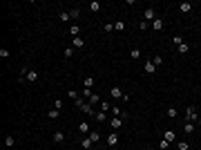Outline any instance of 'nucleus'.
I'll return each instance as SVG.
<instances>
[{
	"mask_svg": "<svg viewBox=\"0 0 201 150\" xmlns=\"http://www.w3.org/2000/svg\"><path fill=\"white\" fill-rule=\"evenodd\" d=\"M185 119H188V121H192L194 125H201V117L197 114V110H194L192 105H190V108L185 110Z\"/></svg>",
	"mask_w": 201,
	"mask_h": 150,
	"instance_id": "obj_1",
	"label": "nucleus"
},
{
	"mask_svg": "<svg viewBox=\"0 0 201 150\" xmlns=\"http://www.w3.org/2000/svg\"><path fill=\"white\" fill-rule=\"evenodd\" d=\"M143 16H145V18H143V20H145V23H150V25H152V20L157 18V14H154V7H148V9H145V14H143Z\"/></svg>",
	"mask_w": 201,
	"mask_h": 150,
	"instance_id": "obj_2",
	"label": "nucleus"
},
{
	"mask_svg": "<svg viewBox=\"0 0 201 150\" xmlns=\"http://www.w3.org/2000/svg\"><path fill=\"white\" fill-rule=\"evenodd\" d=\"M123 121H125V119H121V117H112V119H109V125H112V130H118V128L123 125Z\"/></svg>",
	"mask_w": 201,
	"mask_h": 150,
	"instance_id": "obj_3",
	"label": "nucleus"
},
{
	"mask_svg": "<svg viewBox=\"0 0 201 150\" xmlns=\"http://www.w3.org/2000/svg\"><path fill=\"white\" fill-rule=\"evenodd\" d=\"M25 81H29V83H34V81H38V72L36 69H27V76Z\"/></svg>",
	"mask_w": 201,
	"mask_h": 150,
	"instance_id": "obj_4",
	"label": "nucleus"
},
{
	"mask_svg": "<svg viewBox=\"0 0 201 150\" xmlns=\"http://www.w3.org/2000/svg\"><path fill=\"white\" fill-rule=\"evenodd\" d=\"M123 96H125V94H123V90L114 85V87H112V99H121V101H123Z\"/></svg>",
	"mask_w": 201,
	"mask_h": 150,
	"instance_id": "obj_5",
	"label": "nucleus"
},
{
	"mask_svg": "<svg viewBox=\"0 0 201 150\" xmlns=\"http://www.w3.org/2000/svg\"><path fill=\"white\" fill-rule=\"evenodd\" d=\"M94 119H96L98 123H105V121H109V119H107V112H94Z\"/></svg>",
	"mask_w": 201,
	"mask_h": 150,
	"instance_id": "obj_6",
	"label": "nucleus"
},
{
	"mask_svg": "<svg viewBox=\"0 0 201 150\" xmlns=\"http://www.w3.org/2000/svg\"><path fill=\"white\" fill-rule=\"evenodd\" d=\"M72 47H74V50H81V47H85V41L81 36H76L74 41H72Z\"/></svg>",
	"mask_w": 201,
	"mask_h": 150,
	"instance_id": "obj_7",
	"label": "nucleus"
},
{
	"mask_svg": "<svg viewBox=\"0 0 201 150\" xmlns=\"http://www.w3.org/2000/svg\"><path fill=\"white\" fill-rule=\"evenodd\" d=\"M107 143H109V146H116V143H118V134L116 132H109L107 134Z\"/></svg>",
	"mask_w": 201,
	"mask_h": 150,
	"instance_id": "obj_8",
	"label": "nucleus"
},
{
	"mask_svg": "<svg viewBox=\"0 0 201 150\" xmlns=\"http://www.w3.org/2000/svg\"><path fill=\"white\" fill-rule=\"evenodd\" d=\"M78 132H92V125L87 123V121H83V123H78Z\"/></svg>",
	"mask_w": 201,
	"mask_h": 150,
	"instance_id": "obj_9",
	"label": "nucleus"
},
{
	"mask_svg": "<svg viewBox=\"0 0 201 150\" xmlns=\"http://www.w3.org/2000/svg\"><path fill=\"white\" fill-rule=\"evenodd\" d=\"M154 72H157V65H154L152 61H148V63H145V74H154Z\"/></svg>",
	"mask_w": 201,
	"mask_h": 150,
	"instance_id": "obj_10",
	"label": "nucleus"
},
{
	"mask_svg": "<svg viewBox=\"0 0 201 150\" xmlns=\"http://www.w3.org/2000/svg\"><path fill=\"white\" fill-rule=\"evenodd\" d=\"M150 27H152V29H157V32H159V29H163V20H161V18H154Z\"/></svg>",
	"mask_w": 201,
	"mask_h": 150,
	"instance_id": "obj_11",
	"label": "nucleus"
},
{
	"mask_svg": "<svg viewBox=\"0 0 201 150\" xmlns=\"http://www.w3.org/2000/svg\"><path fill=\"white\" fill-rule=\"evenodd\" d=\"M179 9H181V14H188V11L192 9V5H190V2H181V5H179Z\"/></svg>",
	"mask_w": 201,
	"mask_h": 150,
	"instance_id": "obj_12",
	"label": "nucleus"
},
{
	"mask_svg": "<svg viewBox=\"0 0 201 150\" xmlns=\"http://www.w3.org/2000/svg\"><path fill=\"white\" fill-rule=\"evenodd\" d=\"M98 105H100V112H109V110H112V105H109V101H100Z\"/></svg>",
	"mask_w": 201,
	"mask_h": 150,
	"instance_id": "obj_13",
	"label": "nucleus"
},
{
	"mask_svg": "<svg viewBox=\"0 0 201 150\" xmlns=\"http://www.w3.org/2000/svg\"><path fill=\"white\" fill-rule=\"evenodd\" d=\"M47 117H49V119H58V117H60V110H56V108H51L49 112H47Z\"/></svg>",
	"mask_w": 201,
	"mask_h": 150,
	"instance_id": "obj_14",
	"label": "nucleus"
},
{
	"mask_svg": "<svg viewBox=\"0 0 201 150\" xmlns=\"http://www.w3.org/2000/svg\"><path fill=\"white\" fill-rule=\"evenodd\" d=\"M163 139H168V141L172 143V141H174V139H176V134L172 132V130H165V137H163Z\"/></svg>",
	"mask_w": 201,
	"mask_h": 150,
	"instance_id": "obj_15",
	"label": "nucleus"
},
{
	"mask_svg": "<svg viewBox=\"0 0 201 150\" xmlns=\"http://www.w3.org/2000/svg\"><path fill=\"white\" fill-rule=\"evenodd\" d=\"M14 143H16V139H14L11 134H7V137H5V146H7V148H11Z\"/></svg>",
	"mask_w": 201,
	"mask_h": 150,
	"instance_id": "obj_16",
	"label": "nucleus"
},
{
	"mask_svg": "<svg viewBox=\"0 0 201 150\" xmlns=\"http://www.w3.org/2000/svg\"><path fill=\"white\" fill-rule=\"evenodd\" d=\"M165 114H168L170 119H176V117H179V112H176V108H168V112H165Z\"/></svg>",
	"mask_w": 201,
	"mask_h": 150,
	"instance_id": "obj_17",
	"label": "nucleus"
},
{
	"mask_svg": "<svg viewBox=\"0 0 201 150\" xmlns=\"http://www.w3.org/2000/svg\"><path fill=\"white\" fill-rule=\"evenodd\" d=\"M78 32H81V25H72V27H69V34H72L74 38L78 36Z\"/></svg>",
	"mask_w": 201,
	"mask_h": 150,
	"instance_id": "obj_18",
	"label": "nucleus"
},
{
	"mask_svg": "<svg viewBox=\"0 0 201 150\" xmlns=\"http://www.w3.org/2000/svg\"><path fill=\"white\" fill-rule=\"evenodd\" d=\"M114 29H116V32H123V29H125V23H123V20H116V23H114Z\"/></svg>",
	"mask_w": 201,
	"mask_h": 150,
	"instance_id": "obj_19",
	"label": "nucleus"
},
{
	"mask_svg": "<svg viewBox=\"0 0 201 150\" xmlns=\"http://www.w3.org/2000/svg\"><path fill=\"white\" fill-rule=\"evenodd\" d=\"M176 50H179V54H188V52H190V47H188L185 43H181V45H179Z\"/></svg>",
	"mask_w": 201,
	"mask_h": 150,
	"instance_id": "obj_20",
	"label": "nucleus"
},
{
	"mask_svg": "<svg viewBox=\"0 0 201 150\" xmlns=\"http://www.w3.org/2000/svg\"><path fill=\"white\" fill-rule=\"evenodd\" d=\"M194 130V123L192 121H185V125H183V132H192Z\"/></svg>",
	"mask_w": 201,
	"mask_h": 150,
	"instance_id": "obj_21",
	"label": "nucleus"
},
{
	"mask_svg": "<svg viewBox=\"0 0 201 150\" xmlns=\"http://www.w3.org/2000/svg\"><path fill=\"white\" fill-rule=\"evenodd\" d=\"M159 148H161V150H168V148H170V141H168V139H161V141H159Z\"/></svg>",
	"mask_w": 201,
	"mask_h": 150,
	"instance_id": "obj_22",
	"label": "nucleus"
},
{
	"mask_svg": "<svg viewBox=\"0 0 201 150\" xmlns=\"http://www.w3.org/2000/svg\"><path fill=\"white\" fill-rule=\"evenodd\" d=\"M60 23H67V20H69V11H60Z\"/></svg>",
	"mask_w": 201,
	"mask_h": 150,
	"instance_id": "obj_23",
	"label": "nucleus"
},
{
	"mask_svg": "<svg viewBox=\"0 0 201 150\" xmlns=\"http://www.w3.org/2000/svg\"><path fill=\"white\" fill-rule=\"evenodd\" d=\"M63 139H65V134H63V132H54V141H56V143H60Z\"/></svg>",
	"mask_w": 201,
	"mask_h": 150,
	"instance_id": "obj_24",
	"label": "nucleus"
},
{
	"mask_svg": "<svg viewBox=\"0 0 201 150\" xmlns=\"http://www.w3.org/2000/svg\"><path fill=\"white\" fill-rule=\"evenodd\" d=\"M90 9H92L94 14H96V11L100 9V2H96V0H94V2H90Z\"/></svg>",
	"mask_w": 201,
	"mask_h": 150,
	"instance_id": "obj_25",
	"label": "nucleus"
},
{
	"mask_svg": "<svg viewBox=\"0 0 201 150\" xmlns=\"http://www.w3.org/2000/svg\"><path fill=\"white\" fill-rule=\"evenodd\" d=\"M96 103H100V96L92 94V96H90V105H96Z\"/></svg>",
	"mask_w": 201,
	"mask_h": 150,
	"instance_id": "obj_26",
	"label": "nucleus"
},
{
	"mask_svg": "<svg viewBox=\"0 0 201 150\" xmlns=\"http://www.w3.org/2000/svg\"><path fill=\"white\" fill-rule=\"evenodd\" d=\"M90 139H92V143H96V141L100 139V134L96 132V130H94V132H90Z\"/></svg>",
	"mask_w": 201,
	"mask_h": 150,
	"instance_id": "obj_27",
	"label": "nucleus"
},
{
	"mask_svg": "<svg viewBox=\"0 0 201 150\" xmlns=\"http://www.w3.org/2000/svg\"><path fill=\"white\" fill-rule=\"evenodd\" d=\"M176 150H190V146H188L185 141H179L176 143Z\"/></svg>",
	"mask_w": 201,
	"mask_h": 150,
	"instance_id": "obj_28",
	"label": "nucleus"
},
{
	"mask_svg": "<svg viewBox=\"0 0 201 150\" xmlns=\"http://www.w3.org/2000/svg\"><path fill=\"white\" fill-rule=\"evenodd\" d=\"M78 16H81V9H78V7L69 11V18H78Z\"/></svg>",
	"mask_w": 201,
	"mask_h": 150,
	"instance_id": "obj_29",
	"label": "nucleus"
},
{
	"mask_svg": "<svg viewBox=\"0 0 201 150\" xmlns=\"http://www.w3.org/2000/svg\"><path fill=\"white\" fill-rule=\"evenodd\" d=\"M83 85L87 87V90H92V85H94V78H85V81H83Z\"/></svg>",
	"mask_w": 201,
	"mask_h": 150,
	"instance_id": "obj_30",
	"label": "nucleus"
},
{
	"mask_svg": "<svg viewBox=\"0 0 201 150\" xmlns=\"http://www.w3.org/2000/svg\"><path fill=\"white\" fill-rule=\"evenodd\" d=\"M83 148H85V150L92 148V139H90V137H87V139H83Z\"/></svg>",
	"mask_w": 201,
	"mask_h": 150,
	"instance_id": "obj_31",
	"label": "nucleus"
},
{
	"mask_svg": "<svg viewBox=\"0 0 201 150\" xmlns=\"http://www.w3.org/2000/svg\"><path fill=\"white\" fill-rule=\"evenodd\" d=\"M74 56V47H67L65 50V58H72Z\"/></svg>",
	"mask_w": 201,
	"mask_h": 150,
	"instance_id": "obj_32",
	"label": "nucleus"
},
{
	"mask_svg": "<svg viewBox=\"0 0 201 150\" xmlns=\"http://www.w3.org/2000/svg\"><path fill=\"white\" fill-rule=\"evenodd\" d=\"M172 43H174V45H176V47H179V45H181V43H183V38H181V36H179V34H176V36H174V38H172Z\"/></svg>",
	"mask_w": 201,
	"mask_h": 150,
	"instance_id": "obj_33",
	"label": "nucleus"
},
{
	"mask_svg": "<svg viewBox=\"0 0 201 150\" xmlns=\"http://www.w3.org/2000/svg\"><path fill=\"white\" fill-rule=\"evenodd\" d=\"M112 29H114V25H112V23H107V25H103V32H105V34H109Z\"/></svg>",
	"mask_w": 201,
	"mask_h": 150,
	"instance_id": "obj_34",
	"label": "nucleus"
},
{
	"mask_svg": "<svg viewBox=\"0 0 201 150\" xmlns=\"http://www.w3.org/2000/svg\"><path fill=\"white\" fill-rule=\"evenodd\" d=\"M0 56H2V58H9V50H7V47H2V50H0Z\"/></svg>",
	"mask_w": 201,
	"mask_h": 150,
	"instance_id": "obj_35",
	"label": "nucleus"
},
{
	"mask_svg": "<svg viewBox=\"0 0 201 150\" xmlns=\"http://www.w3.org/2000/svg\"><path fill=\"white\" fill-rule=\"evenodd\" d=\"M130 56H132V58H139V56H141V50H132V52H130Z\"/></svg>",
	"mask_w": 201,
	"mask_h": 150,
	"instance_id": "obj_36",
	"label": "nucleus"
},
{
	"mask_svg": "<svg viewBox=\"0 0 201 150\" xmlns=\"http://www.w3.org/2000/svg\"><path fill=\"white\" fill-rule=\"evenodd\" d=\"M148 27H150V23H145V20H141V23H139V29H143V32H145Z\"/></svg>",
	"mask_w": 201,
	"mask_h": 150,
	"instance_id": "obj_37",
	"label": "nucleus"
},
{
	"mask_svg": "<svg viewBox=\"0 0 201 150\" xmlns=\"http://www.w3.org/2000/svg\"><path fill=\"white\" fill-rule=\"evenodd\" d=\"M54 108H56V110H63V101L56 99V101H54Z\"/></svg>",
	"mask_w": 201,
	"mask_h": 150,
	"instance_id": "obj_38",
	"label": "nucleus"
},
{
	"mask_svg": "<svg viewBox=\"0 0 201 150\" xmlns=\"http://www.w3.org/2000/svg\"><path fill=\"white\" fill-rule=\"evenodd\" d=\"M152 63H154V65H161V63H163V58H161V56H154V58H152Z\"/></svg>",
	"mask_w": 201,
	"mask_h": 150,
	"instance_id": "obj_39",
	"label": "nucleus"
},
{
	"mask_svg": "<svg viewBox=\"0 0 201 150\" xmlns=\"http://www.w3.org/2000/svg\"><path fill=\"white\" fill-rule=\"evenodd\" d=\"M145 150H152V148H145Z\"/></svg>",
	"mask_w": 201,
	"mask_h": 150,
	"instance_id": "obj_40",
	"label": "nucleus"
}]
</instances>
